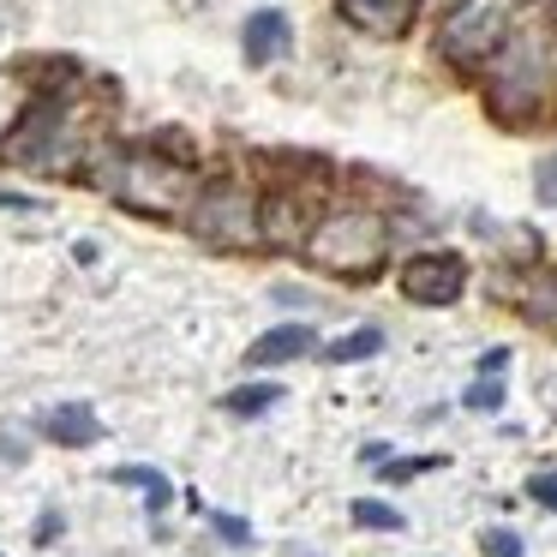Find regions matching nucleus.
Returning <instances> with one entry per match:
<instances>
[{
	"mask_svg": "<svg viewBox=\"0 0 557 557\" xmlns=\"http://www.w3.org/2000/svg\"><path fill=\"white\" fill-rule=\"evenodd\" d=\"M97 145H109V133H102V114L90 102V90L54 85V90H37L25 126L7 145V157L25 162V169H42V174H73V169H85V157Z\"/></svg>",
	"mask_w": 557,
	"mask_h": 557,
	"instance_id": "3",
	"label": "nucleus"
},
{
	"mask_svg": "<svg viewBox=\"0 0 557 557\" xmlns=\"http://www.w3.org/2000/svg\"><path fill=\"white\" fill-rule=\"evenodd\" d=\"M401 294H408L413 306H456L461 288H468V258L456 252H420L401 264Z\"/></svg>",
	"mask_w": 557,
	"mask_h": 557,
	"instance_id": "8",
	"label": "nucleus"
},
{
	"mask_svg": "<svg viewBox=\"0 0 557 557\" xmlns=\"http://www.w3.org/2000/svg\"><path fill=\"white\" fill-rule=\"evenodd\" d=\"M528 13L533 0H456L437 25V54L449 66H485Z\"/></svg>",
	"mask_w": 557,
	"mask_h": 557,
	"instance_id": "6",
	"label": "nucleus"
},
{
	"mask_svg": "<svg viewBox=\"0 0 557 557\" xmlns=\"http://www.w3.org/2000/svg\"><path fill=\"white\" fill-rule=\"evenodd\" d=\"M485 109L504 126H533L557 109V18L533 7L485 61Z\"/></svg>",
	"mask_w": 557,
	"mask_h": 557,
	"instance_id": "1",
	"label": "nucleus"
},
{
	"mask_svg": "<svg viewBox=\"0 0 557 557\" xmlns=\"http://www.w3.org/2000/svg\"><path fill=\"white\" fill-rule=\"evenodd\" d=\"M504 366H509V348H485L480 354V377H504Z\"/></svg>",
	"mask_w": 557,
	"mask_h": 557,
	"instance_id": "25",
	"label": "nucleus"
},
{
	"mask_svg": "<svg viewBox=\"0 0 557 557\" xmlns=\"http://www.w3.org/2000/svg\"><path fill=\"white\" fill-rule=\"evenodd\" d=\"M258 186L246 181V174H210V181H198V198L193 210H186V228L198 234L205 246H216V252H252V246H264V234H258Z\"/></svg>",
	"mask_w": 557,
	"mask_h": 557,
	"instance_id": "5",
	"label": "nucleus"
},
{
	"mask_svg": "<svg viewBox=\"0 0 557 557\" xmlns=\"http://www.w3.org/2000/svg\"><path fill=\"white\" fill-rule=\"evenodd\" d=\"M78 181L97 186V193L121 198L126 210L138 216H169V222H186L198 198V169L186 157H169V150H121V145H97L78 169Z\"/></svg>",
	"mask_w": 557,
	"mask_h": 557,
	"instance_id": "2",
	"label": "nucleus"
},
{
	"mask_svg": "<svg viewBox=\"0 0 557 557\" xmlns=\"http://www.w3.org/2000/svg\"><path fill=\"white\" fill-rule=\"evenodd\" d=\"M480 545H485V557H521V533L516 528H485Z\"/></svg>",
	"mask_w": 557,
	"mask_h": 557,
	"instance_id": "21",
	"label": "nucleus"
},
{
	"mask_svg": "<svg viewBox=\"0 0 557 557\" xmlns=\"http://www.w3.org/2000/svg\"><path fill=\"white\" fill-rule=\"evenodd\" d=\"M42 437H49V444H61V449H90L102 437V420L85 408V401H66V408L42 413Z\"/></svg>",
	"mask_w": 557,
	"mask_h": 557,
	"instance_id": "12",
	"label": "nucleus"
},
{
	"mask_svg": "<svg viewBox=\"0 0 557 557\" xmlns=\"http://www.w3.org/2000/svg\"><path fill=\"white\" fill-rule=\"evenodd\" d=\"M461 401H468L473 413H497V408H504V377H480V384H468V396H461Z\"/></svg>",
	"mask_w": 557,
	"mask_h": 557,
	"instance_id": "18",
	"label": "nucleus"
},
{
	"mask_svg": "<svg viewBox=\"0 0 557 557\" xmlns=\"http://www.w3.org/2000/svg\"><path fill=\"white\" fill-rule=\"evenodd\" d=\"M30 102H37V85H30V73H18V66H0V150L13 145V133L25 126Z\"/></svg>",
	"mask_w": 557,
	"mask_h": 557,
	"instance_id": "13",
	"label": "nucleus"
},
{
	"mask_svg": "<svg viewBox=\"0 0 557 557\" xmlns=\"http://www.w3.org/2000/svg\"><path fill=\"white\" fill-rule=\"evenodd\" d=\"M210 521H216V533H222L228 545H252V528H246L240 516H210Z\"/></svg>",
	"mask_w": 557,
	"mask_h": 557,
	"instance_id": "24",
	"label": "nucleus"
},
{
	"mask_svg": "<svg viewBox=\"0 0 557 557\" xmlns=\"http://www.w3.org/2000/svg\"><path fill=\"white\" fill-rule=\"evenodd\" d=\"M528 312L545 318V324H557V276H545V282H533V288H528Z\"/></svg>",
	"mask_w": 557,
	"mask_h": 557,
	"instance_id": "19",
	"label": "nucleus"
},
{
	"mask_svg": "<svg viewBox=\"0 0 557 557\" xmlns=\"http://www.w3.org/2000/svg\"><path fill=\"white\" fill-rule=\"evenodd\" d=\"M282 49H288V13H276V7H258V13L246 18V30H240L246 66H270Z\"/></svg>",
	"mask_w": 557,
	"mask_h": 557,
	"instance_id": "11",
	"label": "nucleus"
},
{
	"mask_svg": "<svg viewBox=\"0 0 557 557\" xmlns=\"http://www.w3.org/2000/svg\"><path fill=\"white\" fill-rule=\"evenodd\" d=\"M342 18L348 25H360L366 37H401V30L413 25V7L420 0H336Z\"/></svg>",
	"mask_w": 557,
	"mask_h": 557,
	"instance_id": "9",
	"label": "nucleus"
},
{
	"mask_svg": "<svg viewBox=\"0 0 557 557\" xmlns=\"http://www.w3.org/2000/svg\"><path fill=\"white\" fill-rule=\"evenodd\" d=\"M425 468H444V456H408V461H384V473H389V480H413V473H425Z\"/></svg>",
	"mask_w": 557,
	"mask_h": 557,
	"instance_id": "22",
	"label": "nucleus"
},
{
	"mask_svg": "<svg viewBox=\"0 0 557 557\" xmlns=\"http://www.w3.org/2000/svg\"><path fill=\"white\" fill-rule=\"evenodd\" d=\"M312 348H318L312 324H276V330H264V336L246 348V366H294V360H306Z\"/></svg>",
	"mask_w": 557,
	"mask_h": 557,
	"instance_id": "10",
	"label": "nucleus"
},
{
	"mask_svg": "<svg viewBox=\"0 0 557 557\" xmlns=\"http://www.w3.org/2000/svg\"><path fill=\"white\" fill-rule=\"evenodd\" d=\"M372 354H384V330L366 324V330H348L342 342H330L324 366H354V360H372Z\"/></svg>",
	"mask_w": 557,
	"mask_h": 557,
	"instance_id": "15",
	"label": "nucleus"
},
{
	"mask_svg": "<svg viewBox=\"0 0 557 557\" xmlns=\"http://www.w3.org/2000/svg\"><path fill=\"white\" fill-rule=\"evenodd\" d=\"M300 252L330 276H372L389 252V222L372 205H324Z\"/></svg>",
	"mask_w": 557,
	"mask_h": 557,
	"instance_id": "4",
	"label": "nucleus"
},
{
	"mask_svg": "<svg viewBox=\"0 0 557 557\" xmlns=\"http://www.w3.org/2000/svg\"><path fill=\"white\" fill-rule=\"evenodd\" d=\"M533 198H540L545 210H557V150L540 162V169H533Z\"/></svg>",
	"mask_w": 557,
	"mask_h": 557,
	"instance_id": "20",
	"label": "nucleus"
},
{
	"mask_svg": "<svg viewBox=\"0 0 557 557\" xmlns=\"http://www.w3.org/2000/svg\"><path fill=\"white\" fill-rule=\"evenodd\" d=\"M114 480H121V485H145L150 516H162V509H169V480H162L157 468H114Z\"/></svg>",
	"mask_w": 557,
	"mask_h": 557,
	"instance_id": "17",
	"label": "nucleus"
},
{
	"mask_svg": "<svg viewBox=\"0 0 557 557\" xmlns=\"http://www.w3.org/2000/svg\"><path fill=\"white\" fill-rule=\"evenodd\" d=\"M528 497H533L540 509H552V516H557V473H533V480H528Z\"/></svg>",
	"mask_w": 557,
	"mask_h": 557,
	"instance_id": "23",
	"label": "nucleus"
},
{
	"mask_svg": "<svg viewBox=\"0 0 557 557\" xmlns=\"http://www.w3.org/2000/svg\"><path fill=\"white\" fill-rule=\"evenodd\" d=\"M324 216V186H276V193L258 205V234H264V246H282V252H300L306 234H312V222Z\"/></svg>",
	"mask_w": 557,
	"mask_h": 557,
	"instance_id": "7",
	"label": "nucleus"
},
{
	"mask_svg": "<svg viewBox=\"0 0 557 557\" xmlns=\"http://www.w3.org/2000/svg\"><path fill=\"white\" fill-rule=\"evenodd\" d=\"M348 516H354V528H372V533H401L408 528V516L389 509V504H377V497H354Z\"/></svg>",
	"mask_w": 557,
	"mask_h": 557,
	"instance_id": "16",
	"label": "nucleus"
},
{
	"mask_svg": "<svg viewBox=\"0 0 557 557\" xmlns=\"http://www.w3.org/2000/svg\"><path fill=\"white\" fill-rule=\"evenodd\" d=\"M61 528H66L61 516H42L37 528H30V540H37V545H49V540H61Z\"/></svg>",
	"mask_w": 557,
	"mask_h": 557,
	"instance_id": "26",
	"label": "nucleus"
},
{
	"mask_svg": "<svg viewBox=\"0 0 557 557\" xmlns=\"http://www.w3.org/2000/svg\"><path fill=\"white\" fill-rule=\"evenodd\" d=\"M276 401H282V384L258 377V384H234L228 396H222V413H234V420H258V413H270Z\"/></svg>",
	"mask_w": 557,
	"mask_h": 557,
	"instance_id": "14",
	"label": "nucleus"
}]
</instances>
